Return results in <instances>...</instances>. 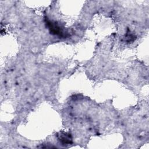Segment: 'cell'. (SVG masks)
<instances>
[{
  "instance_id": "cell-1",
  "label": "cell",
  "mask_w": 149,
  "mask_h": 149,
  "mask_svg": "<svg viewBox=\"0 0 149 149\" xmlns=\"http://www.w3.org/2000/svg\"><path fill=\"white\" fill-rule=\"evenodd\" d=\"M69 135H67L66 133L64 134V135H61V140L62 143H65V144H67V143H70V141H71V139L70 138V136H69Z\"/></svg>"
}]
</instances>
